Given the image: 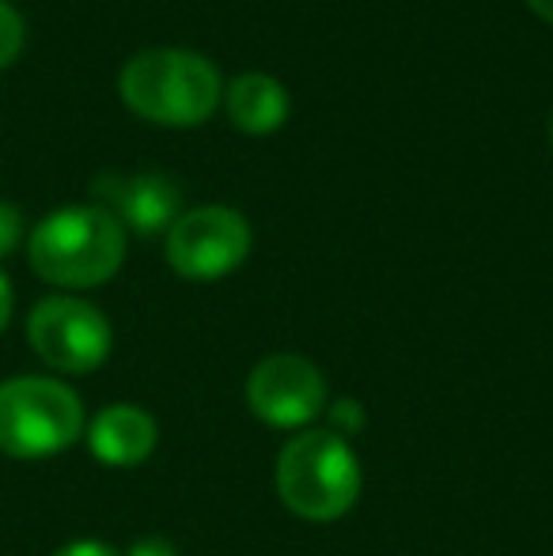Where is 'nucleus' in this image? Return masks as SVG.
<instances>
[{
	"instance_id": "a211bd4d",
	"label": "nucleus",
	"mask_w": 553,
	"mask_h": 556,
	"mask_svg": "<svg viewBox=\"0 0 553 556\" xmlns=\"http://www.w3.org/2000/svg\"><path fill=\"white\" fill-rule=\"evenodd\" d=\"M546 132H550V148H553V111H550V125H546Z\"/></svg>"
},
{
	"instance_id": "f3484780",
	"label": "nucleus",
	"mask_w": 553,
	"mask_h": 556,
	"mask_svg": "<svg viewBox=\"0 0 553 556\" xmlns=\"http://www.w3.org/2000/svg\"><path fill=\"white\" fill-rule=\"evenodd\" d=\"M524 4L531 8L542 23H553V0H524Z\"/></svg>"
},
{
	"instance_id": "f8f14e48",
	"label": "nucleus",
	"mask_w": 553,
	"mask_h": 556,
	"mask_svg": "<svg viewBox=\"0 0 553 556\" xmlns=\"http://www.w3.org/2000/svg\"><path fill=\"white\" fill-rule=\"evenodd\" d=\"M364 425H368V413L356 397H338V402L326 405V432L349 440V435L364 432Z\"/></svg>"
},
{
	"instance_id": "2eb2a0df",
	"label": "nucleus",
	"mask_w": 553,
	"mask_h": 556,
	"mask_svg": "<svg viewBox=\"0 0 553 556\" xmlns=\"http://www.w3.org/2000/svg\"><path fill=\"white\" fill-rule=\"evenodd\" d=\"M126 556H178V549H175V542H167V538H140Z\"/></svg>"
},
{
	"instance_id": "423d86ee",
	"label": "nucleus",
	"mask_w": 553,
	"mask_h": 556,
	"mask_svg": "<svg viewBox=\"0 0 553 556\" xmlns=\"http://www.w3.org/2000/svg\"><path fill=\"white\" fill-rule=\"evenodd\" d=\"M251 224L228 205H201L183 213L167 231V265L183 280H221L251 254Z\"/></svg>"
},
{
	"instance_id": "f03ea898",
	"label": "nucleus",
	"mask_w": 553,
	"mask_h": 556,
	"mask_svg": "<svg viewBox=\"0 0 553 556\" xmlns=\"http://www.w3.org/2000/svg\"><path fill=\"white\" fill-rule=\"evenodd\" d=\"M27 257L53 288H99L126 262V227L99 205H65L27 235Z\"/></svg>"
},
{
	"instance_id": "9b49d317",
	"label": "nucleus",
	"mask_w": 553,
	"mask_h": 556,
	"mask_svg": "<svg viewBox=\"0 0 553 556\" xmlns=\"http://www.w3.org/2000/svg\"><path fill=\"white\" fill-rule=\"evenodd\" d=\"M27 42V23H23L20 8H12L8 0H0V68L15 65Z\"/></svg>"
},
{
	"instance_id": "dca6fc26",
	"label": "nucleus",
	"mask_w": 553,
	"mask_h": 556,
	"mask_svg": "<svg viewBox=\"0 0 553 556\" xmlns=\"http://www.w3.org/2000/svg\"><path fill=\"white\" fill-rule=\"evenodd\" d=\"M12 307H15V295H12V280L4 277V269H0V333L8 330V323H12Z\"/></svg>"
},
{
	"instance_id": "7ed1b4c3",
	"label": "nucleus",
	"mask_w": 553,
	"mask_h": 556,
	"mask_svg": "<svg viewBox=\"0 0 553 556\" xmlns=\"http://www.w3.org/2000/svg\"><path fill=\"white\" fill-rule=\"evenodd\" d=\"M277 496L296 519L334 522L361 500V462L349 440L315 428L296 432L277 454Z\"/></svg>"
},
{
	"instance_id": "4468645a",
	"label": "nucleus",
	"mask_w": 553,
	"mask_h": 556,
	"mask_svg": "<svg viewBox=\"0 0 553 556\" xmlns=\"http://www.w3.org/2000/svg\"><path fill=\"white\" fill-rule=\"evenodd\" d=\"M50 556H122L114 545H106V542H96V538H80V542H68V545H61L58 553H50Z\"/></svg>"
},
{
	"instance_id": "9d476101",
	"label": "nucleus",
	"mask_w": 553,
	"mask_h": 556,
	"mask_svg": "<svg viewBox=\"0 0 553 556\" xmlns=\"http://www.w3.org/2000/svg\"><path fill=\"white\" fill-rule=\"evenodd\" d=\"M224 111L231 125L247 137H269L292 114V99L288 88L269 73H239L236 80L224 88Z\"/></svg>"
},
{
	"instance_id": "39448f33",
	"label": "nucleus",
	"mask_w": 553,
	"mask_h": 556,
	"mask_svg": "<svg viewBox=\"0 0 553 556\" xmlns=\"http://www.w3.org/2000/svg\"><path fill=\"white\" fill-rule=\"evenodd\" d=\"M27 341L46 367L61 375H91L106 364L114 330L106 315L76 295H50L27 318Z\"/></svg>"
},
{
	"instance_id": "f257e3e1",
	"label": "nucleus",
	"mask_w": 553,
	"mask_h": 556,
	"mask_svg": "<svg viewBox=\"0 0 553 556\" xmlns=\"http://www.w3.org/2000/svg\"><path fill=\"white\" fill-rule=\"evenodd\" d=\"M118 96L137 117L167 129H193L216 114L224 80L216 65L198 50L155 46L140 50L122 65Z\"/></svg>"
},
{
	"instance_id": "ddd939ff",
	"label": "nucleus",
	"mask_w": 553,
	"mask_h": 556,
	"mask_svg": "<svg viewBox=\"0 0 553 556\" xmlns=\"http://www.w3.org/2000/svg\"><path fill=\"white\" fill-rule=\"evenodd\" d=\"M23 242V213L0 198V257H8Z\"/></svg>"
},
{
	"instance_id": "1a4fd4ad",
	"label": "nucleus",
	"mask_w": 553,
	"mask_h": 556,
	"mask_svg": "<svg viewBox=\"0 0 553 556\" xmlns=\"http://www.w3.org/2000/svg\"><path fill=\"white\" fill-rule=\"evenodd\" d=\"M88 446L103 466L111 469H134L140 462L152 458L160 428H155L152 413H144L140 405H106L91 417V425L84 428Z\"/></svg>"
},
{
	"instance_id": "6e6552de",
	"label": "nucleus",
	"mask_w": 553,
	"mask_h": 556,
	"mask_svg": "<svg viewBox=\"0 0 553 556\" xmlns=\"http://www.w3.org/2000/svg\"><path fill=\"white\" fill-rule=\"evenodd\" d=\"M96 205L106 208L126 231L152 239L167 235L171 224L183 216V193L160 170H140V175H99L91 182Z\"/></svg>"
},
{
	"instance_id": "0eeeda50",
	"label": "nucleus",
	"mask_w": 553,
	"mask_h": 556,
	"mask_svg": "<svg viewBox=\"0 0 553 556\" xmlns=\"http://www.w3.org/2000/svg\"><path fill=\"white\" fill-rule=\"evenodd\" d=\"M326 379L296 352L266 356L247 375V409L269 428H307L326 413Z\"/></svg>"
},
{
	"instance_id": "20e7f679",
	"label": "nucleus",
	"mask_w": 553,
	"mask_h": 556,
	"mask_svg": "<svg viewBox=\"0 0 553 556\" xmlns=\"http://www.w3.org/2000/svg\"><path fill=\"white\" fill-rule=\"evenodd\" d=\"M84 435V402L73 387L46 375L0 382V454L35 462L68 451Z\"/></svg>"
}]
</instances>
